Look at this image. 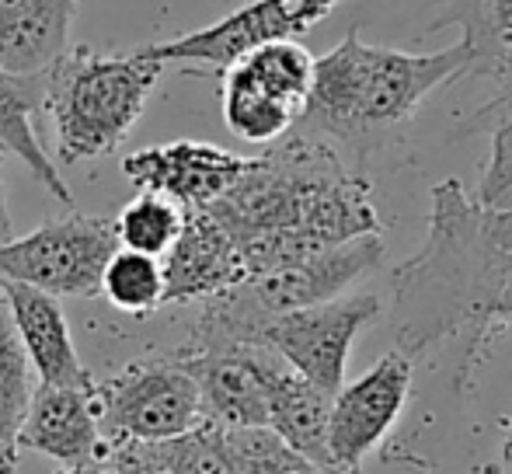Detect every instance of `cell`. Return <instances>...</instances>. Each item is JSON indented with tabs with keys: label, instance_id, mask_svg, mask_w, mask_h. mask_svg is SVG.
<instances>
[{
	"label": "cell",
	"instance_id": "ffe728a7",
	"mask_svg": "<svg viewBox=\"0 0 512 474\" xmlns=\"http://www.w3.org/2000/svg\"><path fill=\"white\" fill-rule=\"evenodd\" d=\"M485 77L495 81V95L474 112L471 129H488L492 150L474 199L485 210H512V42Z\"/></svg>",
	"mask_w": 512,
	"mask_h": 474
},
{
	"label": "cell",
	"instance_id": "f1b7e54d",
	"mask_svg": "<svg viewBox=\"0 0 512 474\" xmlns=\"http://www.w3.org/2000/svg\"><path fill=\"white\" fill-rule=\"evenodd\" d=\"M18 468V440L0 433V474H14Z\"/></svg>",
	"mask_w": 512,
	"mask_h": 474
},
{
	"label": "cell",
	"instance_id": "d4e9b609",
	"mask_svg": "<svg viewBox=\"0 0 512 474\" xmlns=\"http://www.w3.org/2000/svg\"><path fill=\"white\" fill-rule=\"evenodd\" d=\"M223 443L237 474H342L293 450L269 426L223 429Z\"/></svg>",
	"mask_w": 512,
	"mask_h": 474
},
{
	"label": "cell",
	"instance_id": "44dd1931",
	"mask_svg": "<svg viewBox=\"0 0 512 474\" xmlns=\"http://www.w3.org/2000/svg\"><path fill=\"white\" fill-rule=\"evenodd\" d=\"M460 28L474 53V77H485L512 42V0H439L429 32Z\"/></svg>",
	"mask_w": 512,
	"mask_h": 474
},
{
	"label": "cell",
	"instance_id": "8992f818",
	"mask_svg": "<svg viewBox=\"0 0 512 474\" xmlns=\"http://www.w3.org/2000/svg\"><path fill=\"white\" fill-rule=\"evenodd\" d=\"M223 74V122L244 143L269 147L297 129L314 56L297 39H276L241 53Z\"/></svg>",
	"mask_w": 512,
	"mask_h": 474
},
{
	"label": "cell",
	"instance_id": "4316f807",
	"mask_svg": "<svg viewBox=\"0 0 512 474\" xmlns=\"http://www.w3.org/2000/svg\"><path fill=\"white\" fill-rule=\"evenodd\" d=\"M485 224L495 241L512 248V210H485Z\"/></svg>",
	"mask_w": 512,
	"mask_h": 474
},
{
	"label": "cell",
	"instance_id": "5bb4252c",
	"mask_svg": "<svg viewBox=\"0 0 512 474\" xmlns=\"http://www.w3.org/2000/svg\"><path fill=\"white\" fill-rule=\"evenodd\" d=\"M98 384H35L28 412L21 419L18 447L53 457L60 468H77L102 454V422H98Z\"/></svg>",
	"mask_w": 512,
	"mask_h": 474
},
{
	"label": "cell",
	"instance_id": "6da1fadb",
	"mask_svg": "<svg viewBox=\"0 0 512 474\" xmlns=\"http://www.w3.org/2000/svg\"><path fill=\"white\" fill-rule=\"evenodd\" d=\"M387 332L398 353L422 359L432 349L457 346L453 387L467 391L488 356V332L512 325V248L485 224V206L467 196L457 178L432 189L429 234L422 248L391 276Z\"/></svg>",
	"mask_w": 512,
	"mask_h": 474
},
{
	"label": "cell",
	"instance_id": "7402d4cb",
	"mask_svg": "<svg viewBox=\"0 0 512 474\" xmlns=\"http://www.w3.org/2000/svg\"><path fill=\"white\" fill-rule=\"evenodd\" d=\"M126 447L168 474H237L227 454V443H223V429L213 422H199V426L168 436V440L126 443Z\"/></svg>",
	"mask_w": 512,
	"mask_h": 474
},
{
	"label": "cell",
	"instance_id": "277c9868",
	"mask_svg": "<svg viewBox=\"0 0 512 474\" xmlns=\"http://www.w3.org/2000/svg\"><path fill=\"white\" fill-rule=\"evenodd\" d=\"M164 63L143 56H98L88 49L63 53L42 77V109L53 119L63 164L105 157L143 116Z\"/></svg>",
	"mask_w": 512,
	"mask_h": 474
},
{
	"label": "cell",
	"instance_id": "30bf717a",
	"mask_svg": "<svg viewBox=\"0 0 512 474\" xmlns=\"http://www.w3.org/2000/svg\"><path fill=\"white\" fill-rule=\"evenodd\" d=\"M175 359L196 380L206 422L220 429L269 422V380L283 363V356L269 346L237 339H189Z\"/></svg>",
	"mask_w": 512,
	"mask_h": 474
},
{
	"label": "cell",
	"instance_id": "d6986e66",
	"mask_svg": "<svg viewBox=\"0 0 512 474\" xmlns=\"http://www.w3.org/2000/svg\"><path fill=\"white\" fill-rule=\"evenodd\" d=\"M42 77L46 74H11L0 70V150L25 161V168L53 192L60 203H74L67 182L60 175V164L46 154L35 133V109L42 105Z\"/></svg>",
	"mask_w": 512,
	"mask_h": 474
},
{
	"label": "cell",
	"instance_id": "2e32d148",
	"mask_svg": "<svg viewBox=\"0 0 512 474\" xmlns=\"http://www.w3.org/2000/svg\"><path fill=\"white\" fill-rule=\"evenodd\" d=\"M0 290L7 297L14 328H18L21 346H25L28 359H32L39 384H95L88 366L81 363V353H77L74 335H70L67 325V314H63L60 300L53 293H42L25 283H11V279L0 283Z\"/></svg>",
	"mask_w": 512,
	"mask_h": 474
},
{
	"label": "cell",
	"instance_id": "484cf974",
	"mask_svg": "<svg viewBox=\"0 0 512 474\" xmlns=\"http://www.w3.org/2000/svg\"><path fill=\"white\" fill-rule=\"evenodd\" d=\"M35 384H39V377H35L32 359H28L25 346H21L11 307H7V297L0 290V433H18Z\"/></svg>",
	"mask_w": 512,
	"mask_h": 474
},
{
	"label": "cell",
	"instance_id": "ba28073f",
	"mask_svg": "<svg viewBox=\"0 0 512 474\" xmlns=\"http://www.w3.org/2000/svg\"><path fill=\"white\" fill-rule=\"evenodd\" d=\"M95 391L105 443L168 440L206 422L196 380L175 356L133 359Z\"/></svg>",
	"mask_w": 512,
	"mask_h": 474
},
{
	"label": "cell",
	"instance_id": "3957f363",
	"mask_svg": "<svg viewBox=\"0 0 512 474\" xmlns=\"http://www.w3.org/2000/svg\"><path fill=\"white\" fill-rule=\"evenodd\" d=\"M474 77V53L464 39L439 53L373 46L352 28L335 49L314 60V77L297 126L338 140L359 157L415 116L418 105L446 84Z\"/></svg>",
	"mask_w": 512,
	"mask_h": 474
},
{
	"label": "cell",
	"instance_id": "cb8c5ba5",
	"mask_svg": "<svg viewBox=\"0 0 512 474\" xmlns=\"http://www.w3.org/2000/svg\"><path fill=\"white\" fill-rule=\"evenodd\" d=\"M182 224L185 210L175 199L161 196V192H140L115 217V237H119V248L164 258L171 251V244H175V237L182 234Z\"/></svg>",
	"mask_w": 512,
	"mask_h": 474
},
{
	"label": "cell",
	"instance_id": "7a4b0ae2",
	"mask_svg": "<svg viewBox=\"0 0 512 474\" xmlns=\"http://www.w3.org/2000/svg\"><path fill=\"white\" fill-rule=\"evenodd\" d=\"M203 210L230 234L244 279L380 231L366 178L328 140L304 129L248 157L237 182Z\"/></svg>",
	"mask_w": 512,
	"mask_h": 474
},
{
	"label": "cell",
	"instance_id": "83f0119b",
	"mask_svg": "<svg viewBox=\"0 0 512 474\" xmlns=\"http://www.w3.org/2000/svg\"><path fill=\"white\" fill-rule=\"evenodd\" d=\"M11 213H7V185H4V150H0V244L11 241Z\"/></svg>",
	"mask_w": 512,
	"mask_h": 474
},
{
	"label": "cell",
	"instance_id": "e0dca14e",
	"mask_svg": "<svg viewBox=\"0 0 512 474\" xmlns=\"http://www.w3.org/2000/svg\"><path fill=\"white\" fill-rule=\"evenodd\" d=\"M81 0H0V70L46 74L67 53Z\"/></svg>",
	"mask_w": 512,
	"mask_h": 474
},
{
	"label": "cell",
	"instance_id": "52a82bcc",
	"mask_svg": "<svg viewBox=\"0 0 512 474\" xmlns=\"http://www.w3.org/2000/svg\"><path fill=\"white\" fill-rule=\"evenodd\" d=\"M119 248L115 220L70 213L0 244V283L35 286L53 297H98L108 258Z\"/></svg>",
	"mask_w": 512,
	"mask_h": 474
},
{
	"label": "cell",
	"instance_id": "ac0fdd59",
	"mask_svg": "<svg viewBox=\"0 0 512 474\" xmlns=\"http://www.w3.org/2000/svg\"><path fill=\"white\" fill-rule=\"evenodd\" d=\"M328 415L331 394L300 377L283 359L269 380V422L265 426L310 461L335 468L328 454Z\"/></svg>",
	"mask_w": 512,
	"mask_h": 474
},
{
	"label": "cell",
	"instance_id": "603a6c76",
	"mask_svg": "<svg viewBox=\"0 0 512 474\" xmlns=\"http://www.w3.org/2000/svg\"><path fill=\"white\" fill-rule=\"evenodd\" d=\"M102 293L108 304L133 318H147L164 307V265L161 258L143 251L115 248L102 272Z\"/></svg>",
	"mask_w": 512,
	"mask_h": 474
},
{
	"label": "cell",
	"instance_id": "9c48e42d",
	"mask_svg": "<svg viewBox=\"0 0 512 474\" xmlns=\"http://www.w3.org/2000/svg\"><path fill=\"white\" fill-rule=\"evenodd\" d=\"M380 314V300L373 293H342L321 304L297 311L272 314L251 328V342H262L276 356H283L300 377L335 394L345 380L352 342Z\"/></svg>",
	"mask_w": 512,
	"mask_h": 474
},
{
	"label": "cell",
	"instance_id": "4fadbf2b",
	"mask_svg": "<svg viewBox=\"0 0 512 474\" xmlns=\"http://www.w3.org/2000/svg\"><path fill=\"white\" fill-rule=\"evenodd\" d=\"M244 168H248V157L199 140L157 143L122 157V175L136 189L161 192L175 199L182 210H203L213 199H220Z\"/></svg>",
	"mask_w": 512,
	"mask_h": 474
},
{
	"label": "cell",
	"instance_id": "9a60e30c",
	"mask_svg": "<svg viewBox=\"0 0 512 474\" xmlns=\"http://www.w3.org/2000/svg\"><path fill=\"white\" fill-rule=\"evenodd\" d=\"M164 265V304H196L244 279L241 255L209 210H185L182 234Z\"/></svg>",
	"mask_w": 512,
	"mask_h": 474
},
{
	"label": "cell",
	"instance_id": "7c38bea8",
	"mask_svg": "<svg viewBox=\"0 0 512 474\" xmlns=\"http://www.w3.org/2000/svg\"><path fill=\"white\" fill-rule=\"evenodd\" d=\"M335 4L338 0H251L241 11L227 14L199 32L154 42V46H143L140 53L157 63H206L213 70H223L262 42L307 35L317 21L335 11Z\"/></svg>",
	"mask_w": 512,
	"mask_h": 474
},
{
	"label": "cell",
	"instance_id": "5b68a950",
	"mask_svg": "<svg viewBox=\"0 0 512 474\" xmlns=\"http://www.w3.org/2000/svg\"><path fill=\"white\" fill-rule=\"evenodd\" d=\"M384 258V241L377 234H359L352 241L331 244V248L310 251L304 258H293L269 272H258L230 290L199 300L196 325L189 339H237L251 342V328L272 314L297 311V307L321 304V300L342 297L356 279L373 272Z\"/></svg>",
	"mask_w": 512,
	"mask_h": 474
},
{
	"label": "cell",
	"instance_id": "f546056e",
	"mask_svg": "<svg viewBox=\"0 0 512 474\" xmlns=\"http://www.w3.org/2000/svg\"><path fill=\"white\" fill-rule=\"evenodd\" d=\"M506 464H509V471H512V436L506 440Z\"/></svg>",
	"mask_w": 512,
	"mask_h": 474
},
{
	"label": "cell",
	"instance_id": "8fae6325",
	"mask_svg": "<svg viewBox=\"0 0 512 474\" xmlns=\"http://www.w3.org/2000/svg\"><path fill=\"white\" fill-rule=\"evenodd\" d=\"M411 377H415V359L391 349L363 377L331 394L328 454L335 471L359 474L366 457L387 440L408 405Z\"/></svg>",
	"mask_w": 512,
	"mask_h": 474
}]
</instances>
